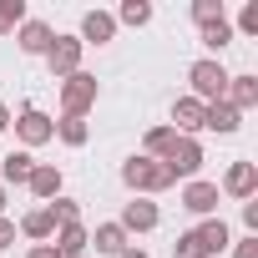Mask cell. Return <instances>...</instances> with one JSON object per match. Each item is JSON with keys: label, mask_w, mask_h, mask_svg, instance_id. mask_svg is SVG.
Wrapping results in <instances>:
<instances>
[{"label": "cell", "mask_w": 258, "mask_h": 258, "mask_svg": "<svg viewBox=\"0 0 258 258\" xmlns=\"http://www.w3.org/2000/svg\"><path fill=\"white\" fill-rule=\"evenodd\" d=\"M51 41H56V31H51L46 21H31V16H26V26L16 31V46H21L26 56H46V51H51Z\"/></svg>", "instance_id": "obj_14"}, {"label": "cell", "mask_w": 258, "mask_h": 258, "mask_svg": "<svg viewBox=\"0 0 258 258\" xmlns=\"http://www.w3.org/2000/svg\"><path fill=\"white\" fill-rule=\"evenodd\" d=\"M203 162H208V152H203V142H198V137H177V142H172V152L162 157V167H167L177 182H192V177L203 172Z\"/></svg>", "instance_id": "obj_4"}, {"label": "cell", "mask_w": 258, "mask_h": 258, "mask_svg": "<svg viewBox=\"0 0 258 258\" xmlns=\"http://www.w3.org/2000/svg\"><path fill=\"white\" fill-rule=\"evenodd\" d=\"M116 16V26H152V6H147V0H121V11H111Z\"/></svg>", "instance_id": "obj_23"}, {"label": "cell", "mask_w": 258, "mask_h": 258, "mask_svg": "<svg viewBox=\"0 0 258 258\" xmlns=\"http://www.w3.org/2000/svg\"><path fill=\"white\" fill-rule=\"evenodd\" d=\"M192 233H198V243H203V253H208V258H218V253H228V248H233V228H228L223 218H203Z\"/></svg>", "instance_id": "obj_13"}, {"label": "cell", "mask_w": 258, "mask_h": 258, "mask_svg": "<svg viewBox=\"0 0 258 258\" xmlns=\"http://www.w3.org/2000/svg\"><path fill=\"white\" fill-rule=\"evenodd\" d=\"M218 192L223 198H238V203H248V198H258V162H233L228 172H223V182H218Z\"/></svg>", "instance_id": "obj_7"}, {"label": "cell", "mask_w": 258, "mask_h": 258, "mask_svg": "<svg viewBox=\"0 0 258 258\" xmlns=\"http://www.w3.org/2000/svg\"><path fill=\"white\" fill-rule=\"evenodd\" d=\"M96 76L91 71H76V76H66L61 81V116H86L91 106H96Z\"/></svg>", "instance_id": "obj_3"}, {"label": "cell", "mask_w": 258, "mask_h": 258, "mask_svg": "<svg viewBox=\"0 0 258 258\" xmlns=\"http://www.w3.org/2000/svg\"><path fill=\"white\" fill-rule=\"evenodd\" d=\"M56 137H61L66 147H86L91 126H86V116H61V121H56Z\"/></svg>", "instance_id": "obj_25"}, {"label": "cell", "mask_w": 258, "mask_h": 258, "mask_svg": "<svg viewBox=\"0 0 258 258\" xmlns=\"http://www.w3.org/2000/svg\"><path fill=\"white\" fill-rule=\"evenodd\" d=\"M223 101L243 116V111H253L258 106V76L253 71H238V76H228V91H223Z\"/></svg>", "instance_id": "obj_11"}, {"label": "cell", "mask_w": 258, "mask_h": 258, "mask_svg": "<svg viewBox=\"0 0 258 258\" xmlns=\"http://www.w3.org/2000/svg\"><path fill=\"white\" fill-rule=\"evenodd\" d=\"M192 21H198V31H203V26H213V21H228V11H223V0H192Z\"/></svg>", "instance_id": "obj_27"}, {"label": "cell", "mask_w": 258, "mask_h": 258, "mask_svg": "<svg viewBox=\"0 0 258 258\" xmlns=\"http://www.w3.org/2000/svg\"><path fill=\"white\" fill-rule=\"evenodd\" d=\"M21 233H26L31 243H51V238H56V223H51L46 208H31V213L21 218Z\"/></svg>", "instance_id": "obj_20"}, {"label": "cell", "mask_w": 258, "mask_h": 258, "mask_svg": "<svg viewBox=\"0 0 258 258\" xmlns=\"http://www.w3.org/2000/svg\"><path fill=\"white\" fill-rule=\"evenodd\" d=\"M46 213H51V223H56V228L81 223V203H76V198H66V192H61V198H51V203H46Z\"/></svg>", "instance_id": "obj_24"}, {"label": "cell", "mask_w": 258, "mask_h": 258, "mask_svg": "<svg viewBox=\"0 0 258 258\" xmlns=\"http://www.w3.org/2000/svg\"><path fill=\"white\" fill-rule=\"evenodd\" d=\"M81 56H86V46H81L76 36H56V41H51V51H46V66H51V76H56V81H66V76H76V71H81Z\"/></svg>", "instance_id": "obj_6"}, {"label": "cell", "mask_w": 258, "mask_h": 258, "mask_svg": "<svg viewBox=\"0 0 258 258\" xmlns=\"http://www.w3.org/2000/svg\"><path fill=\"white\" fill-rule=\"evenodd\" d=\"M121 182L132 187V198H157V192H167L177 177H172L162 162H152V157L137 152V157H126V162H121Z\"/></svg>", "instance_id": "obj_1"}, {"label": "cell", "mask_w": 258, "mask_h": 258, "mask_svg": "<svg viewBox=\"0 0 258 258\" xmlns=\"http://www.w3.org/2000/svg\"><path fill=\"white\" fill-rule=\"evenodd\" d=\"M16 137H21V152H31V147H46L51 137H56V121L41 111V106H21V116H16Z\"/></svg>", "instance_id": "obj_5"}, {"label": "cell", "mask_w": 258, "mask_h": 258, "mask_svg": "<svg viewBox=\"0 0 258 258\" xmlns=\"http://www.w3.org/2000/svg\"><path fill=\"white\" fill-rule=\"evenodd\" d=\"M26 258H61V253H56L51 243H31V253H26Z\"/></svg>", "instance_id": "obj_33"}, {"label": "cell", "mask_w": 258, "mask_h": 258, "mask_svg": "<svg viewBox=\"0 0 258 258\" xmlns=\"http://www.w3.org/2000/svg\"><path fill=\"white\" fill-rule=\"evenodd\" d=\"M121 258H152V253H147V248H137V243H126V248H121Z\"/></svg>", "instance_id": "obj_34"}, {"label": "cell", "mask_w": 258, "mask_h": 258, "mask_svg": "<svg viewBox=\"0 0 258 258\" xmlns=\"http://www.w3.org/2000/svg\"><path fill=\"white\" fill-rule=\"evenodd\" d=\"M31 172H36V157H31V152H21V147L0 157V187H11V182H16V187H26V182H31Z\"/></svg>", "instance_id": "obj_16"}, {"label": "cell", "mask_w": 258, "mask_h": 258, "mask_svg": "<svg viewBox=\"0 0 258 258\" xmlns=\"http://www.w3.org/2000/svg\"><path fill=\"white\" fill-rule=\"evenodd\" d=\"M172 142H177V132H172L167 121H162V126H147V142H142L147 152H142V157H152V162H162V157L172 152Z\"/></svg>", "instance_id": "obj_22"}, {"label": "cell", "mask_w": 258, "mask_h": 258, "mask_svg": "<svg viewBox=\"0 0 258 258\" xmlns=\"http://www.w3.org/2000/svg\"><path fill=\"white\" fill-rule=\"evenodd\" d=\"M76 41H81V46H111V41H116V16H111V11H86Z\"/></svg>", "instance_id": "obj_10"}, {"label": "cell", "mask_w": 258, "mask_h": 258, "mask_svg": "<svg viewBox=\"0 0 258 258\" xmlns=\"http://www.w3.org/2000/svg\"><path fill=\"white\" fill-rule=\"evenodd\" d=\"M11 243H16V223H11V218H0V248H11Z\"/></svg>", "instance_id": "obj_32"}, {"label": "cell", "mask_w": 258, "mask_h": 258, "mask_svg": "<svg viewBox=\"0 0 258 258\" xmlns=\"http://www.w3.org/2000/svg\"><path fill=\"white\" fill-rule=\"evenodd\" d=\"M6 132H11V106L0 101V137H6Z\"/></svg>", "instance_id": "obj_35"}, {"label": "cell", "mask_w": 258, "mask_h": 258, "mask_svg": "<svg viewBox=\"0 0 258 258\" xmlns=\"http://www.w3.org/2000/svg\"><path fill=\"white\" fill-rule=\"evenodd\" d=\"M26 26V0H0V36Z\"/></svg>", "instance_id": "obj_26"}, {"label": "cell", "mask_w": 258, "mask_h": 258, "mask_svg": "<svg viewBox=\"0 0 258 258\" xmlns=\"http://www.w3.org/2000/svg\"><path fill=\"white\" fill-rule=\"evenodd\" d=\"M218 182H203V177H192V182H182V208L192 213V218H218Z\"/></svg>", "instance_id": "obj_9"}, {"label": "cell", "mask_w": 258, "mask_h": 258, "mask_svg": "<svg viewBox=\"0 0 258 258\" xmlns=\"http://www.w3.org/2000/svg\"><path fill=\"white\" fill-rule=\"evenodd\" d=\"M233 258H258V238H253V233L238 238V243H233Z\"/></svg>", "instance_id": "obj_31"}, {"label": "cell", "mask_w": 258, "mask_h": 258, "mask_svg": "<svg viewBox=\"0 0 258 258\" xmlns=\"http://www.w3.org/2000/svg\"><path fill=\"white\" fill-rule=\"evenodd\" d=\"M121 233L132 238V233H152L157 223H162V208L152 203V198H132V203H121Z\"/></svg>", "instance_id": "obj_8"}, {"label": "cell", "mask_w": 258, "mask_h": 258, "mask_svg": "<svg viewBox=\"0 0 258 258\" xmlns=\"http://www.w3.org/2000/svg\"><path fill=\"white\" fill-rule=\"evenodd\" d=\"M6 203H11V192H6V187H0V218H6Z\"/></svg>", "instance_id": "obj_36"}, {"label": "cell", "mask_w": 258, "mask_h": 258, "mask_svg": "<svg viewBox=\"0 0 258 258\" xmlns=\"http://www.w3.org/2000/svg\"><path fill=\"white\" fill-rule=\"evenodd\" d=\"M198 41H203V46L213 51V61H218V56L233 46V21H213V26H203V31H198Z\"/></svg>", "instance_id": "obj_21"}, {"label": "cell", "mask_w": 258, "mask_h": 258, "mask_svg": "<svg viewBox=\"0 0 258 258\" xmlns=\"http://www.w3.org/2000/svg\"><path fill=\"white\" fill-rule=\"evenodd\" d=\"M243 228L258 238V198H248V203H243Z\"/></svg>", "instance_id": "obj_30"}, {"label": "cell", "mask_w": 258, "mask_h": 258, "mask_svg": "<svg viewBox=\"0 0 258 258\" xmlns=\"http://www.w3.org/2000/svg\"><path fill=\"white\" fill-rule=\"evenodd\" d=\"M172 258H208V253H203V243H198V233H192V228H187V233H177V238H172Z\"/></svg>", "instance_id": "obj_28"}, {"label": "cell", "mask_w": 258, "mask_h": 258, "mask_svg": "<svg viewBox=\"0 0 258 258\" xmlns=\"http://www.w3.org/2000/svg\"><path fill=\"white\" fill-rule=\"evenodd\" d=\"M233 36H258V0H248V6L238 11V26H233Z\"/></svg>", "instance_id": "obj_29"}, {"label": "cell", "mask_w": 258, "mask_h": 258, "mask_svg": "<svg viewBox=\"0 0 258 258\" xmlns=\"http://www.w3.org/2000/svg\"><path fill=\"white\" fill-rule=\"evenodd\" d=\"M238 126H243V116H238V111H233L228 101H208V106H203V132H218V137H233Z\"/></svg>", "instance_id": "obj_15"}, {"label": "cell", "mask_w": 258, "mask_h": 258, "mask_svg": "<svg viewBox=\"0 0 258 258\" xmlns=\"http://www.w3.org/2000/svg\"><path fill=\"white\" fill-rule=\"evenodd\" d=\"M167 126H172L177 137H198V132H203V101H198V96H177Z\"/></svg>", "instance_id": "obj_12"}, {"label": "cell", "mask_w": 258, "mask_h": 258, "mask_svg": "<svg viewBox=\"0 0 258 258\" xmlns=\"http://www.w3.org/2000/svg\"><path fill=\"white\" fill-rule=\"evenodd\" d=\"M228 76H233V71H228L223 61L203 56V61H192V66H187V86H192L187 96H198L203 106H208V101H223V91H228Z\"/></svg>", "instance_id": "obj_2"}, {"label": "cell", "mask_w": 258, "mask_h": 258, "mask_svg": "<svg viewBox=\"0 0 258 258\" xmlns=\"http://www.w3.org/2000/svg\"><path fill=\"white\" fill-rule=\"evenodd\" d=\"M31 198L36 203H51V198H61V167H51V162H36V172H31Z\"/></svg>", "instance_id": "obj_18"}, {"label": "cell", "mask_w": 258, "mask_h": 258, "mask_svg": "<svg viewBox=\"0 0 258 258\" xmlns=\"http://www.w3.org/2000/svg\"><path fill=\"white\" fill-rule=\"evenodd\" d=\"M126 243H132V238L121 233V223H96V233L86 238V248H96L101 258H121V248H126Z\"/></svg>", "instance_id": "obj_17"}, {"label": "cell", "mask_w": 258, "mask_h": 258, "mask_svg": "<svg viewBox=\"0 0 258 258\" xmlns=\"http://www.w3.org/2000/svg\"><path fill=\"white\" fill-rule=\"evenodd\" d=\"M86 238H91V233H86L81 223H71V228H56L51 248H56L61 258H86V253H91V248H86Z\"/></svg>", "instance_id": "obj_19"}]
</instances>
